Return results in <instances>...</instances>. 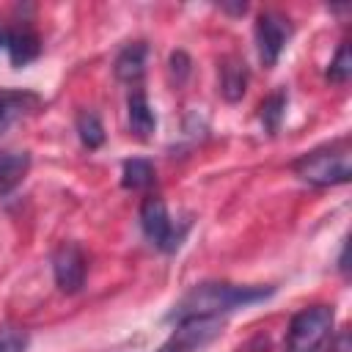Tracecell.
<instances>
[{
  "label": "cell",
  "mask_w": 352,
  "mask_h": 352,
  "mask_svg": "<svg viewBox=\"0 0 352 352\" xmlns=\"http://www.w3.org/2000/svg\"><path fill=\"white\" fill-rule=\"evenodd\" d=\"M275 294V286H236L226 280L195 283L168 314V322H182L190 316H220L253 302H261Z\"/></svg>",
  "instance_id": "obj_1"
},
{
  "label": "cell",
  "mask_w": 352,
  "mask_h": 352,
  "mask_svg": "<svg viewBox=\"0 0 352 352\" xmlns=\"http://www.w3.org/2000/svg\"><path fill=\"white\" fill-rule=\"evenodd\" d=\"M292 170L314 187L346 184L352 179V146L346 138L319 146V148L302 154L300 160H294Z\"/></svg>",
  "instance_id": "obj_2"
},
{
  "label": "cell",
  "mask_w": 352,
  "mask_h": 352,
  "mask_svg": "<svg viewBox=\"0 0 352 352\" xmlns=\"http://www.w3.org/2000/svg\"><path fill=\"white\" fill-rule=\"evenodd\" d=\"M333 305H308L292 316L286 333V352H319L333 330Z\"/></svg>",
  "instance_id": "obj_3"
},
{
  "label": "cell",
  "mask_w": 352,
  "mask_h": 352,
  "mask_svg": "<svg viewBox=\"0 0 352 352\" xmlns=\"http://www.w3.org/2000/svg\"><path fill=\"white\" fill-rule=\"evenodd\" d=\"M140 228H143L146 239L154 248L165 250V253H173L182 245V236L187 231V226L173 228V223L168 217V209H165V201L160 195H148L140 204Z\"/></svg>",
  "instance_id": "obj_4"
},
{
  "label": "cell",
  "mask_w": 352,
  "mask_h": 352,
  "mask_svg": "<svg viewBox=\"0 0 352 352\" xmlns=\"http://www.w3.org/2000/svg\"><path fill=\"white\" fill-rule=\"evenodd\" d=\"M220 333H223L220 316H190L176 322V330L160 346V352H198L201 346L212 344Z\"/></svg>",
  "instance_id": "obj_5"
},
{
  "label": "cell",
  "mask_w": 352,
  "mask_h": 352,
  "mask_svg": "<svg viewBox=\"0 0 352 352\" xmlns=\"http://www.w3.org/2000/svg\"><path fill=\"white\" fill-rule=\"evenodd\" d=\"M292 38V22L289 16L278 14V11H261L256 19V47H258V58L267 69H272L286 47V41Z\"/></svg>",
  "instance_id": "obj_6"
},
{
  "label": "cell",
  "mask_w": 352,
  "mask_h": 352,
  "mask_svg": "<svg viewBox=\"0 0 352 352\" xmlns=\"http://www.w3.org/2000/svg\"><path fill=\"white\" fill-rule=\"evenodd\" d=\"M85 270H88L85 253L74 242H63V245L55 248V253H52V275H55V283H58L60 292H66V294L80 292L82 283H85Z\"/></svg>",
  "instance_id": "obj_7"
},
{
  "label": "cell",
  "mask_w": 352,
  "mask_h": 352,
  "mask_svg": "<svg viewBox=\"0 0 352 352\" xmlns=\"http://www.w3.org/2000/svg\"><path fill=\"white\" fill-rule=\"evenodd\" d=\"M146 58H148V44L146 41H132L126 44L118 55H116V63H113V72L121 82H138L143 74H146Z\"/></svg>",
  "instance_id": "obj_8"
},
{
  "label": "cell",
  "mask_w": 352,
  "mask_h": 352,
  "mask_svg": "<svg viewBox=\"0 0 352 352\" xmlns=\"http://www.w3.org/2000/svg\"><path fill=\"white\" fill-rule=\"evenodd\" d=\"M248 91V66L242 58L228 55L220 60V94L226 102H239Z\"/></svg>",
  "instance_id": "obj_9"
},
{
  "label": "cell",
  "mask_w": 352,
  "mask_h": 352,
  "mask_svg": "<svg viewBox=\"0 0 352 352\" xmlns=\"http://www.w3.org/2000/svg\"><path fill=\"white\" fill-rule=\"evenodd\" d=\"M41 104V99L30 91H8V88H0V135L16 121L22 118L25 113L36 110Z\"/></svg>",
  "instance_id": "obj_10"
},
{
  "label": "cell",
  "mask_w": 352,
  "mask_h": 352,
  "mask_svg": "<svg viewBox=\"0 0 352 352\" xmlns=\"http://www.w3.org/2000/svg\"><path fill=\"white\" fill-rule=\"evenodd\" d=\"M6 50L14 66H28L41 55V38L30 28H14L6 36Z\"/></svg>",
  "instance_id": "obj_11"
},
{
  "label": "cell",
  "mask_w": 352,
  "mask_h": 352,
  "mask_svg": "<svg viewBox=\"0 0 352 352\" xmlns=\"http://www.w3.org/2000/svg\"><path fill=\"white\" fill-rule=\"evenodd\" d=\"M30 170V154L19 148H3L0 151V198L8 195Z\"/></svg>",
  "instance_id": "obj_12"
},
{
  "label": "cell",
  "mask_w": 352,
  "mask_h": 352,
  "mask_svg": "<svg viewBox=\"0 0 352 352\" xmlns=\"http://www.w3.org/2000/svg\"><path fill=\"white\" fill-rule=\"evenodd\" d=\"M126 116H129V129L135 132V138L148 140L154 135L157 118H154V110H151V104H148V99H146V94L140 88L129 94V99H126Z\"/></svg>",
  "instance_id": "obj_13"
},
{
  "label": "cell",
  "mask_w": 352,
  "mask_h": 352,
  "mask_svg": "<svg viewBox=\"0 0 352 352\" xmlns=\"http://www.w3.org/2000/svg\"><path fill=\"white\" fill-rule=\"evenodd\" d=\"M286 102H289L286 91H275L258 104V121L267 129V135H278V129L283 124V116H286Z\"/></svg>",
  "instance_id": "obj_14"
},
{
  "label": "cell",
  "mask_w": 352,
  "mask_h": 352,
  "mask_svg": "<svg viewBox=\"0 0 352 352\" xmlns=\"http://www.w3.org/2000/svg\"><path fill=\"white\" fill-rule=\"evenodd\" d=\"M154 182V165L148 160H126L124 162V170H121V187L126 190H143Z\"/></svg>",
  "instance_id": "obj_15"
},
{
  "label": "cell",
  "mask_w": 352,
  "mask_h": 352,
  "mask_svg": "<svg viewBox=\"0 0 352 352\" xmlns=\"http://www.w3.org/2000/svg\"><path fill=\"white\" fill-rule=\"evenodd\" d=\"M74 126H77L80 143H82L85 148H99V146L104 143V126H102V121H99L96 113H91V110H80Z\"/></svg>",
  "instance_id": "obj_16"
},
{
  "label": "cell",
  "mask_w": 352,
  "mask_h": 352,
  "mask_svg": "<svg viewBox=\"0 0 352 352\" xmlns=\"http://www.w3.org/2000/svg\"><path fill=\"white\" fill-rule=\"evenodd\" d=\"M349 77H352V50H349V41H344L327 66V80L330 82H346Z\"/></svg>",
  "instance_id": "obj_17"
},
{
  "label": "cell",
  "mask_w": 352,
  "mask_h": 352,
  "mask_svg": "<svg viewBox=\"0 0 352 352\" xmlns=\"http://www.w3.org/2000/svg\"><path fill=\"white\" fill-rule=\"evenodd\" d=\"M28 336L19 330H0V352H25Z\"/></svg>",
  "instance_id": "obj_18"
},
{
  "label": "cell",
  "mask_w": 352,
  "mask_h": 352,
  "mask_svg": "<svg viewBox=\"0 0 352 352\" xmlns=\"http://www.w3.org/2000/svg\"><path fill=\"white\" fill-rule=\"evenodd\" d=\"M170 74L176 77V82H184L187 80V74H190V58H187V52H182V50H176V52H170Z\"/></svg>",
  "instance_id": "obj_19"
},
{
  "label": "cell",
  "mask_w": 352,
  "mask_h": 352,
  "mask_svg": "<svg viewBox=\"0 0 352 352\" xmlns=\"http://www.w3.org/2000/svg\"><path fill=\"white\" fill-rule=\"evenodd\" d=\"M330 352H349V333L341 330L336 341H330Z\"/></svg>",
  "instance_id": "obj_20"
},
{
  "label": "cell",
  "mask_w": 352,
  "mask_h": 352,
  "mask_svg": "<svg viewBox=\"0 0 352 352\" xmlns=\"http://www.w3.org/2000/svg\"><path fill=\"white\" fill-rule=\"evenodd\" d=\"M346 253H349V242L344 239V245H341V256H338V270H341L344 275L349 272V256H346Z\"/></svg>",
  "instance_id": "obj_21"
},
{
  "label": "cell",
  "mask_w": 352,
  "mask_h": 352,
  "mask_svg": "<svg viewBox=\"0 0 352 352\" xmlns=\"http://www.w3.org/2000/svg\"><path fill=\"white\" fill-rule=\"evenodd\" d=\"M6 36H8V30L0 25V47H6Z\"/></svg>",
  "instance_id": "obj_22"
}]
</instances>
